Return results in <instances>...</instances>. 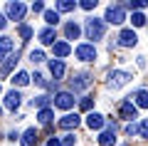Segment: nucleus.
<instances>
[{
    "label": "nucleus",
    "mask_w": 148,
    "mask_h": 146,
    "mask_svg": "<svg viewBox=\"0 0 148 146\" xmlns=\"http://www.w3.org/2000/svg\"><path fill=\"white\" fill-rule=\"evenodd\" d=\"M123 20H126V10H123V5H109V8H106L104 22H109V25H121Z\"/></svg>",
    "instance_id": "f03ea898"
},
{
    "label": "nucleus",
    "mask_w": 148,
    "mask_h": 146,
    "mask_svg": "<svg viewBox=\"0 0 148 146\" xmlns=\"http://www.w3.org/2000/svg\"><path fill=\"white\" fill-rule=\"evenodd\" d=\"M91 104H94V102H91V97H84V99L79 102V107H82L84 111H89V109H91Z\"/></svg>",
    "instance_id": "473e14b6"
},
{
    "label": "nucleus",
    "mask_w": 148,
    "mask_h": 146,
    "mask_svg": "<svg viewBox=\"0 0 148 146\" xmlns=\"http://www.w3.org/2000/svg\"><path fill=\"white\" fill-rule=\"evenodd\" d=\"M8 139H10V141H15V139H20V134H17V131H10V134H8Z\"/></svg>",
    "instance_id": "ea45409f"
},
{
    "label": "nucleus",
    "mask_w": 148,
    "mask_h": 146,
    "mask_svg": "<svg viewBox=\"0 0 148 146\" xmlns=\"http://www.w3.org/2000/svg\"><path fill=\"white\" fill-rule=\"evenodd\" d=\"M138 134H141L143 139H148V119H141V124H138Z\"/></svg>",
    "instance_id": "c756f323"
},
{
    "label": "nucleus",
    "mask_w": 148,
    "mask_h": 146,
    "mask_svg": "<svg viewBox=\"0 0 148 146\" xmlns=\"http://www.w3.org/2000/svg\"><path fill=\"white\" fill-rule=\"evenodd\" d=\"M74 55H77L79 62H94L96 60V47L91 45V42H82V45L74 50Z\"/></svg>",
    "instance_id": "20e7f679"
},
{
    "label": "nucleus",
    "mask_w": 148,
    "mask_h": 146,
    "mask_svg": "<svg viewBox=\"0 0 148 146\" xmlns=\"http://www.w3.org/2000/svg\"><path fill=\"white\" fill-rule=\"evenodd\" d=\"M116 144V121H109V129L99 134V146H114Z\"/></svg>",
    "instance_id": "423d86ee"
},
{
    "label": "nucleus",
    "mask_w": 148,
    "mask_h": 146,
    "mask_svg": "<svg viewBox=\"0 0 148 146\" xmlns=\"http://www.w3.org/2000/svg\"><path fill=\"white\" fill-rule=\"evenodd\" d=\"M64 35H67V40H77V37L82 35V27L77 25L74 20H69L67 25H64Z\"/></svg>",
    "instance_id": "6ab92c4d"
},
{
    "label": "nucleus",
    "mask_w": 148,
    "mask_h": 146,
    "mask_svg": "<svg viewBox=\"0 0 148 146\" xmlns=\"http://www.w3.org/2000/svg\"><path fill=\"white\" fill-rule=\"evenodd\" d=\"M32 12H45V5L42 3H32Z\"/></svg>",
    "instance_id": "e433bc0d"
},
{
    "label": "nucleus",
    "mask_w": 148,
    "mask_h": 146,
    "mask_svg": "<svg viewBox=\"0 0 148 146\" xmlns=\"http://www.w3.org/2000/svg\"><path fill=\"white\" fill-rule=\"evenodd\" d=\"M0 114H3V109H0Z\"/></svg>",
    "instance_id": "a19ab883"
},
{
    "label": "nucleus",
    "mask_w": 148,
    "mask_h": 146,
    "mask_svg": "<svg viewBox=\"0 0 148 146\" xmlns=\"http://www.w3.org/2000/svg\"><path fill=\"white\" fill-rule=\"evenodd\" d=\"M128 99H131L136 107H141V109H148V89H136L133 97H128Z\"/></svg>",
    "instance_id": "4468645a"
},
{
    "label": "nucleus",
    "mask_w": 148,
    "mask_h": 146,
    "mask_svg": "<svg viewBox=\"0 0 148 146\" xmlns=\"http://www.w3.org/2000/svg\"><path fill=\"white\" fill-rule=\"evenodd\" d=\"M54 107H57V109H72L74 107V94L72 92H59L57 97H54Z\"/></svg>",
    "instance_id": "0eeeda50"
},
{
    "label": "nucleus",
    "mask_w": 148,
    "mask_h": 146,
    "mask_svg": "<svg viewBox=\"0 0 148 146\" xmlns=\"http://www.w3.org/2000/svg\"><path fill=\"white\" fill-rule=\"evenodd\" d=\"M131 25L133 27H143L146 25V15H143V12H133L131 15Z\"/></svg>",
    "instance_id": "bb28decb"
},
{
    "label": "nucleus",
    "mask_w": 148,
    "mask_h": 146,
    "mask_svg": "<svg viewBox=\"0 0 148 146\" xmlns=\"http://www.w3.org/2000/svg\"><path fill=\"white\" fill-rule=\"evenodd\" d=\"M30 104L37 107V109H47V107H49V97H47V94H40V97H35Z\"/></svg>",
    "instance_id": "393cba45"
},
{
    "label": "nucleus",
    "mask_w": 148,
    "mask_h": 146,
    "mask_svg": "<svg viewBox=\"0 0 148 146\" xmlns=\"http://www.w3.org/2000/svg\"><path fill=\"white\" fill-rule=\"evenodd\" d=\"M123 146H126V144H123Z\"/></svg>",
    "instance_id": "37998d69"
},
{
    "label": "nucleus",
    "mask_w": 148,
    "mask_h": 146,
    "mask_svg": "<svg viewBox=\"0 0 148 146\" xmlns=\"http://www.w3.org/2000/svg\"><path fill=\"white\" fill-rule=\"evenodd\" d=\"M136 42H138L136 30H121V32H119V45H121V47H133Z\"/></svg>",
    "instance_id": "f8f14e48"
},
{
    "label": "nucleus",
    "mask_w": 148,
    "mask_h": 146,
    "mask_svg": "<svg viewBox=\"0 0 148 146\" xmlns=\"http://www.w3.org/2000/svg\"><path fill=\"white\" fill-rule=\"evenodd\" d=\"M74 141H77V139H74V134H67V136H62L59 144H62V146H74Z\"/></svg>",
    "instance_id": "2f4dec72"
},
{
    "label": "nucleus",
    "mask_w": 148,
    "mask_h": 146,
    "mask_svg": "<svg viewBox=\"0 0 148 146\" xmlns=\"http://www.w3.org/2000/svg\"><path fill=\"white\" fill-rule=\"evenodd\" d=\"M37 144V131L35 129H27L22 134V146H35Z\"/></svg>",
    "instance_id": "5701e85b"
},
{
    "label": "nucleus",
    "mask_w": 148,
    "mask_h": 146,
    "mask_svg": "<svg viewBox=\"0 0 148 146\" xmlns=\"http://www.w3.org/2000/svg\"><path fill=\"white\" fill-rule=\"evenodd\" d=\"M119 114H121V119H136V104L131 99H123L119 107Z\"/></svg>",
    "instance_id": "ddd939ff"
},
{
    "label": "nucleus",
    "mask_w": 148,
    "mask_h": 146,
    "mask_svg": "<svg viewBox=\"0 0 148 146\" xmlns=\"http://www.w3.org/2000/svg\"><path fill=\"white\" fill-rule=\"evenodd\" d=\"M17 60H20V55H17V52H15V55H10V57H8V62L0 67V77H8V74L12 72V67L17 64Z\"/></svg>",
    "instance_id": "aec40b11"
},
{
    "label": "nucleus",
    "mask_w": 148,
    "mask_h": 146,
    "mask_svg": "<svg viewBox=\"0 0 148 146\" xmlns=\"http://www.w3.org/2000/svg\"><path fill=\"white\" fill-rule=\"evenodd\" d=\"M40 42H42V45H54V42H57V30H54V27L40 30Z\"/></svg>",
    "instance_id": "f3484780"
},
{
    "label": "nucleus",
    "mask_w": 148,
    "mask_h": 146,
    "mask_svg": "<svg viewBox=\"0 0 148 146\" xmlns=\"http://www.w3.org/2000/svg\"><path fill=\"white\" fill-rule=\"evenodd\" d=\"M128 79H133L128 72H121V69H116V72H111V74H109V82H106V84H109V89H119V87H123Z\"/></svg>",
    "instance_id": "39448f33"
},
{
    "label": "nucleus",
    "mask_w": 148,
    "mask_h": 146,
    "mask_svg": "<svg viewBox=\"0 0 148 146\" xmlns=\"http://www.w3.org/2000/svg\"><path fill=\"white\" fill-rule=\"evenodd\" d=\"M45 22H47V27H57L59 12H57V10H45Z\"/></svg>",
    "instance_id": "b1692460"
},
{
    "label": "nucleus",
    "mask_w": 148,
    "mask_h": 146,
    "mask_svg": "<svg viewBox=\"0 0 148 146\" xmlns=\"http://www.w3.org/2000/svg\"><path fill=\"white\" fill-rule=\"evenodd\" d=\"M79 124H82L79 114H64L62 119H59V129H64V131H72V129H77Z\"/></svg>",
    "instance_id": "1a4fd4ad"
},
{
    "label": "nucleus",
    "mask_w": 148,
    "mask_h": 146,
    "mask_svg": "<svg viewBox=\"0 0 148 146\" xmlns=\"http://www.w3.org/2000/svg\"><path fill=\"white\" fill-rule=\"evenodd\" d=\"M30 60H32V62H42V60H45V52H42V50H32V52H30Z\"/></svg>",
    "instance_id": "7c9ffc66"
},
{
    "label": "nucleus",
    "mask_w": 148,
    "mask_h": 146,
    "mask_svg": "<svg viewBox=\"0 0 148 146\" xmlns=\"http://www.w3.org/2000/svg\"><path fill=\"white\" fill-rule=\"evenodd\" d=\"M49 72H52V77H54V82H57V79H62L64 77V62L62 60H49Z\"/></svg>",
    "instance_id": "a211bd4d"
},
{
    "label": "nucleus",
    "mask_w": 148,
    "mask_h": 146,
    "mask_svg": "<svg viewBox=\"0 0 148 146\" xmlns=\"http://www.w3.org/2000/svg\"><path fill=\"white\" fill-rule=\"evenodd\" d=\"M52 116H54V111L49 109V107H47V109H40V111H37V119H40V124H49V121H52Z\"/></svg>",
    "instance_id": "a878e982"
},
{
    "label": "nucleus",
    "mask_w": 148,
    "mask_h": 146,
    "mask_svg": "<svg viewBox=\"0 0 148 146\" xmlns=\"http://www.w3.org/2000/svg\"><path fill=\"white\" fill-rule=\"evenodd\" d=\"M54 8H57V12H72L77 8V3H72V0H57Z\"/></svg>",
    "instance_id": "412c9836"
},
{
    "label": "nucleus",
    "mask_w": 148,
    "mask_h": 146,
    "mask_svg": "<svg viewBox=\"0 0 148 146\" xmlns=\"http://www.w3.org/2000/svg\"><path fill=\"white\" fill-rule=\"evenodd\" d=\"M52 50H54V60H64L67 55H72V45L64 42V40H57L52 45Z\"/></svg>",
    "instance_id": "9b49d317"
},
{
    "label": "nucleus",
    "mask_w": 148,
    "mask_h": 146,
    "mask_svg": "<svg viewBox=\"0 0 148 146\" xmlns=\"http://www.w3.org/2000/svg\"><path fill=\"white\" fill-rule=\"evenodd\" d=\"M84 32H86V37L89 40H101V37L106 35V22L104 20H99V17H86V22H84Z\"/></svg>",
    "instance_id": "f257e3e1"
},
{
    "label": "nucleus",
    "mask_w": 148,
    "mask_h": 146,
    "mask_svg": "<svg viewBox=\"0 0 148 146\" xmlns=\"http://www.w3.org/2000/svg\"><path fill=\"white\" fill-rule=\"evenodd\" d=\"M30 74L27 72H17L15 77H12V84H15V87H27V84H30Z\"/></svg>",
    "instance_id": "4be33fe9"
},
{
    "label": "nucleus",
    "mask_w": 148,
    "mask_h": 146,
    "mask_svg": "<svg viewBox=\"0 0 148 146\" xmlns=\"http://www.w3.org/2000/svg\"><path fill=\"white\" fill-rule=\"evenodd\" d=\"M20 102H22V97H20V92H17V89H12V92L5 94V109L15 111L17 107H20Z\"/></svg>",
    "instance_id": "2eb2a0df"
},
{
    "label": "nucleus",
    "mask_w": 148,
    "mask_h": 146,
    "mask_svg": "<svg viewBox=\"0 0 148 146\" xmlns=\"http://www.w3.org/2000/svg\"><path fill=\"white\" fill-rule=\"evenodd\" d=\"M32 79H35V84H37V87H47V82H45V77H42V74H37V72H35V77H32Z\"/></svg>",
    "instance_id": "72a5a7b5"
},
{
    "label": "nucleus",
    "mask_w": 148,
    "mask_h": 146,
    "mask_svg": "<svg viewBox=\"0 0 148 146\" xmlns=\"http://www.w3.org/2000/svg\"><path fill=\"white\" fill-rule=\"evenodd\" d=\"M5 12H8V20L22 22L25 15H27V5H22L20 0H15V3H8V5H5Z\"/></svg>",
    "instance_id": "7ed1b4c3"
},
{
    "label": "nucleus",
    "mask_w": 148,
    "mask_h": 146,
    "mask_svg": "<svg viewBox=\"0 0 148 146\" xmlns=\"http://www.w3.org/2000/svg\"><path fill=\"white\" fill-rule=\"evenodd\" d=\"M47 146H62V144H59V139H54V136H52V139L47 141Z\"/></svg>",
    "instance_id": "58836bf2"
},
{
    "label": "nucleus",
    "mask_w": 148,
    "mask_h": 146,
    "mask_svg": "<svg viewBox=\"0 0 148 146\" xmlns=\"http://www.w3.org/2000/svg\"><path fill=\"white\" fill-rule=\"evenodd\" d=\"M17 32H20V37H22V40H25V42L30 40L32 35H35V30H32L30 25H20V27H17Z\"/></svg>",
    "instance_id": "cd10ccee"
},
{
    "label": "nucleus",
    "mask_w": 148,
    "mask_h": 146,
    "mask_svg": "<svg viewBox=\"0 0 148 146\" xmlns=\"http://www.w3.org/2000/svg\"><path fill=\"white\" fill-rule=\"evenodd\" d=\"M84 121H86V126H89L91 131H99V129H104V124H106V121H104V116H101L99 111H89Z\"/></svg>",
    "instance_id": "9d476101"
},
{
    "label": "nucleus",
    "mask_w": 148,
    "mask_h": 146,
    "mask_svg": "<svg viewBox=\"0 0 148 146\" xmlns=\"http://www.w3.org/2000/svg\"><path fill=\"white\" fill-rule=\"evenodd\" d=\"M126 134H128V136L138 134V126H136V124H126Z\"/></svg>",
    "instance_id": "c9c22d12"
},
{
    "label": "nucleus",
    "mask_w": 148,
    "mask_h": 146,
    "mask_svg": "<svg viewBox=\"0 0 148 146\" xmlns=\"http://www.w3.org/2000/svg\"><path fill=\"white\" fill-rule=\"evenodd\" d=\"M15 50V42H12V37H0V62L5 57H10V52Z\"/></svg>",
    "instance_id": "dca6fc26"
},
{
    "label": "nucleus",
    "mask_w": 148,
    "mask_h": 146,
    "mask_svg": "<svg viewBox=\"0 0 148 146\" xmlns=\"http://www.w3.org/2000/svg\"><path fill=\"white\" fill-rule=\"evenodd\" d=\"M91 82H94V79H91V74L79 72V74H74V79H72V89H74V92H82V89H86Z\"/></svg>",
    "instance_id": "6e6552de"
},
{
    "label": "nucleus",
    "mask_w": 148,
    "mask_h": 146,
    "mask_svg": "<svg viewBox=\"0 0 148 146\" xmlns=\"http://www.w3.org/2000/svg\"><path fill=\"white\" fill-rule=\"evenodd\" d=\"M0 92H3V89H0Z\"/></svg>",
    "instance_id": "79ce46f5"
},
{
    "label": "nucleus",
    "mask_w": 148,
    "mask_h": 146,
    "mask_svg": "<svg viewBox=\"0 0 148 146\" xmlns=\"http://www.w3.org/2000/svg\"><path fill=\"white\" fill-rule=\"evenodd\" d=\"M82 8H84V10H94V8H96V0H84Z\"/></svg>",
    "instance_id": "f704fd0d"
},
{
    "label": "nucleus",
    "mask_w": 148,
    "mask_h": 146,
    "mask_svg": "<svg viewBox=\"0 0 148 146\" xmlns=\"http://www.w3.org/2000/svg\"><path fill=\"white\" fill-rule=\"evenodd\" d=\"M126 8H131V10H141V8H148V0H131Z\"/></svg>",
    "instance_id": "c85d7f7f"
},
{
    "label": "nucleus",
    "mask_w": 148,
    "mask_h": 146,
    "mask_svg": "<svg viewBox=\"0 0 148 146\" xmlns=\"http://www.w3.org/2000/svg\"><path fill=\"white\" fill-rule=\"evenodd\" d=\"M5 25H8V17L0 12V30H5Z\"/></svg>",
    "instance_id": "4c0bfd02"
}]
</instances>
